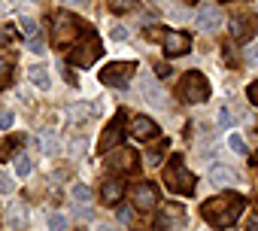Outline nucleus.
Instances as JSON below:
<instances>
[{
    "label": "nucleus",
    "mask_w": 258,
    "mask_h": 231,
    "mask_svg": "<svg viewBox=\"0 0 258 231\" xmlns=\"http://www.w3.org/2000/svg\"><path fill=\"white\" fill-rule=\"evenodd\" d=\"M243 207H246V204H243V198H240L237 192H222V195L204 201L201 213H204V219H207L213 228H228V225H234V222L240 219Z\"/></svg>",
    "instance_id": "obj_1"
},
{
    "label": "nucleus",
    "mask_w": 258,
    "mask_h": 231,
    "mask_svg": "<svg viewBox=\"0 0 258 231\" xmlns=\"http://www.w3.org/2000/svg\"><path fill=\"white\" fill-rule=\"evenodd\" d=\"M164 183H167L170 192H176V195H195V174L182 164L179 155L170 158V167L164 170Z\"/></svg>",
    "instance_id": "obj_2"
},
{
    "label": "nucleus",
    "mask_w": 258,
    "mask_h": 231,
    "mask_svg": "<svg viewBox=\"0 0 258 231\" xmlns=\"http://www.w3.org/2000/svg\"><path fill=\"white\" fill-rule=\"evenodd\" d=\"M179 97L188 100V103H204V100L210 97V82H207V76L198 73V70L185 73L182 82H179Z\"/></svg>",
    "instance_id": "obj_3"
},
{
    "label": "nucleus",
    "mask_w": 258,
    "mask_h": 231,
    "mask_svg": "<svg viewBox=\"0 0 258 231\" xmlns=\"http://www.w3.org/2000/svg\"><path fill=\"white\" fill-rule=\"evenodd\" d=\"M79 34H82V25H79L73 16H58L55 25H52V40H55V46H70Z\"/></svg>",
    "instance_id": "obj_4"
},
{
    "label": "nucleus",
    "mask_w": 258,
    "mask_h": 231,
    "mask_svg": "<svg viewBox=\"0 0 258 231\" xmlns=\"http://www.w3.org/2000/svg\"><path fill=\"white\" fill-rule=\"evenodd\" d=\"M100 52H103V46H100V40H85L82 46H76L73 52H70V64L73 67H91L97 58H100Z\"/></svg>",
    "instance_id": "obj_5"
},
{
    "label": "nucleus",
    "mask_w": 258,
    "mask_h": 231,
    "mask_svg": "<svg viewBox=\"0 0 258 231\" xmlns=\"http://www.w3.org/2000/svg\"><path fill=\"white\" fill-rule=\"evenodd\" d=\"M131 76H134V64L131 61H115V64H109V67L100 70V82L103 85H121Z\"/></svg>",
    "instance_id": "obj_6"
},
{
    "label": "nucleus",
    "mask_w": 258,
    "mask_h": 231,
    "mask_svg": "<svg viewBox=\"0 0 258 231\" xmlns=\"http://www.w3.org/2000/svg\"><path fill=\"white\" fill-rule=\"evenodd\" d=\"M121 134H124V112H118L115 119H112V122L103 128V134H100V143H97V152H109L112 146H118Z\"/></svg>",
    "instance_id": "obj_7"
},
{
    "label": "nucleus",
    "mask_w": 258,
    "mask_h": 231,
    "mask_svg": "<svg viewBox=\"0 0 258 231\" xmlns=\"http://www.w3.org/2000/svg\"><path fill=\"white\" fill-rule=\"evenodd\" d=\"M106 167L121 170V174H134L137 170V152L134 149H115V152L106 155Z\"/></svg>",
    "instance_id": "obj_8"
},
{
    "label": "nucleus",
    "mask_w": 258,
    "mask_h": 231,
    "mask_svg": "<svg viewBox=\"0 0 258 231\" xmlns=\"http://www.w3.org/2000/svg\"><path fill=\"white\" fill-rule=\"evenodd\" d=\"M255 31H258V16H237V19L231 22L234 40H249Z\"/></svg>",
    "instance_id": "obj_9"
},
{
    "label": "nucleus",
    "mask_w": 258,
    "mask_h": 231,
    "mask_svg": "<svg viewBox=\"0 0 258 231\" xmlns=\"http://www.w3.org/2000/svg\"><path fill=\"white\" fill-rule=\"evenodd\" d=\"M195 25H198L201 31L213 34V31L222 25V16H219V10H216V7H201V10H198V16H195Z\"/></svg>",
    "instance_id": "obj_10"
},
{
    "label": "nucleus",
    "mask_w": 258,
    "mask_h": 231,
    "mask_svg": "<svg viewBox=\"0 0 258 231\" xmlns=\"http://www.w3.org/2000/svg\"><path fill=\"white\" fill-rule=\"evenodd\" d=\"M164 49H167L170 58L185 55V52L191 49V46H188V34H182V31H170V34H164Z\"/></svg>",
    "instance_id": "obj_11"
},
{
    "label": "nucleus",
    "mask_w": 258,
    "mask_h": 231,
    "mask_svg": "<svg viewBox=\"0 0 258 231\" xmlns=\"http://www.w3.org/2000/svg\"><path fill=\"white\" fill-rule=\"evenodd\" d=\"M155 204H158V192H155L152 183H143V186L134 189V207L137 210H152Z\"/></svg>",
    "instance_id": "obj_12"
},
{
    "label": "nucleus",
    "mask_w": 258,
    "mask_h": 231,
    "mask_svg": "<svg viewBox=\"0 0 258 231\" xmlns=\"http://www.w3.org/2000/svg\"><path fill=\"white\" fill-rule=\"evenodd\" d=\"M131 131H134V137H137V140H149V137H155V134H158V125H155L152 119H146V116H134Z\"/></svg>",
    "instance_id": "obj_13"
},
{
    "label": "nucleus",
    "mask_w": 258,
    "mask_h": 231,
    "mask_svg": "<svg viewBox=\"0 0 258 231\" xmlns=\"http://www.w3.org/2000/svg\"><path fill=\"white\" fill-rule=\"evenodd\" d=\"M140 88H143V97H146L152 106H164V94H161V88L155 85V79H152V76H143Z\"/></svg>",
    "instance_id": "obj_14"
},
{
    "label": "nucleus",
    "mask_w": 258,
    "mask_h": 231,
    "mask_svg": "<svg viewBox=\"0 0 258 231\" xmlns=\"http://www.w3.org/2000/svg\"><path fill=\"white\" fill-rule=\"evenodd\" d=\"M121 192H124V186H121L118 180H106V183L100 186V201H103V204H118V201H121Z\"/></svg>",
    "instance_id": "obj_15"
},
{
    "label": "nucleus",
    "mask_w": 258,
    "mask_h": 231,
    "mask_svg": "<svg viewBox=\"0 0 258 231\" xmlns=\"http://www.w3.org/2000/svg\"><path fill=\"white\" fill-rule=\"evenodd\" d=\"M28 79H31L37 88H43V91H49V85H52V76H49V70H46L43 64H34V67H28Z\"/></svg>",
    "instance_id": "obj_16"
},
{
    "label": "nucleus",
    "mask_w": 258,
    "mask_h": 231,
    "mask_svg": "<svg viewBox=\"0 0 258 231\" xmlns=\"http://www.w3.org/2000/svg\"><path fill=\"white\" fill-rule=\"evenodd\" d=\"M210 180H213V186H231L234 183V174L228 170V167H213V174H210Z\"/></svg>",
    "instance_id": "obj_17"
},
{
    "label": "nucleus",
    "mask_w": 258,
    "mask_h": 231,
    "mask_svg": "<svg viewBox=\"0 0 258 231\" xmlns=\"http://www.w3.org/2000/svg\"><path fill=\"white\" fill-rule=\"evenodd\" d=\"M88 112H94L91 103H76V106L70 109V119H73V122H85V119H88Z\"/></svg>",
    "instance_id": "obj_18"
},
{
    "label": "nucleus",
    "mask_w": 258,
    "mask_h": 231,
    "mask_svg": "<svg viewBox=\"0 0 258 231\" xmlns=\"http://www.w3.org/2000/svg\"><path fill=\"white\" fill-rule=\"evenodd\" d=\"M40 149H43V155H55V152H58L55 134H40Z\"/></svg>",
    "instance_id": "obj_19"
},
{
    "label": "nucleus",
    "mask_w": 258,
    "mask_h": 231,
    "mask_svg": "<svg viewBox=\"0 0 258 231\" xmlns=\"http://www.w3.org/2000/svg\"><path fill=\"white\" fill-rule=\"evenodd\" d=\"M31 170H34L31 158H28V155H19V158H16V174H19V177L25 180V177H31Z\"/></svg>",
    "instance_id": "obj_20"
},
{
    "label": "nucleus",
    "mask_w": 258,
    "mask_h": 231,
    "mask_svg": "<svg viewBox=\"0 0 258 231\" xmlns=\"http://www.w3.org/2000/svg\"><path fill=\"white\" fill-rule=\"evenodd\" d=\"M228 146H231V152H237V155H246V140H243L240 134H231V137H228Z\"/></svg>",
    "instance_id": "obj_21"
},
{
    "label": "nucleus",
    "mask_w": 258,
    "mask_h": 231,
    "mask_svg": "<svg viewBox=\"0 0 258 231\" xmlns=\"http://www.w3.org/2000/svg\"><path fill=\"white\" fill-rule=\"evenodd\" d=\"M22 140H25V137H7V143L0 146V158H10V155H13V149H16Z\"/></svg>",
    "instance_id": "obj_22"
},
{
    "label": "nucleus",
    "mask_w": 258,
    "mask_h": 231,
    "mask_svg": "<svg viewBox=\"0 0 258 231\" xmlns=\"http://www.w3.org/2000/svg\"><path fill=\"white\" fill-rule=\"evenodd\" d=\"M49 228H52V231H64V228H67V216H64V213H52V216H49Z\"/></svg>",
    "instance_id": "obj_23"
},
{
    "label": "nucleus",
    "mask_w": 258,
    "mask_h": 231,
    "mask_svg": "<svg viewBox=\"0 0 258 231\" xmlns=\"http://www.w3.org/2000/svg\"><path fill=\"white\" fill-rule=\"evenodd\" d=\"M115 13H127V10H134L137 7V0H112V4H109Z\"/></svg>",
    "instance_id": "obj_24"
},
{
    "label": "nucleus",
    "mask_w": 258,
    "mask_h": 231,
    "mask_svg": "<svg viewBox=\"0 0 258 231\" xmlns=\"http://www.w3.org/2000/svg\"><path fill=\"white\" fill-rule=\"evenodd\" d=\"M216 122H219V125H231V122H234V116H231V109H228V106H219Z\"/></svg>",
    "instance_id": "obj_25"
},
{
    "label": "nucleus",
    "mask_w": 258,
    "mask_h": 231,
    "mask_svg": "<svg viewBox=\"0 0 258 231\" xmlns=\"http://www.w3.org/2000/svg\"><path fill=\"white\" fill-rule=\"evenodd\" d=\"M19 28H22V34L37 37V25H34V19H22V22H19Z\"/></svg>",
    "instance_id": "obj_26"
},
{
    "label": "nucleus",
    "mask_w": 258,
    "mask_h": 231,
    "mask_svg": "<svg viewBox=\"0 0 258 231\" xmlns=\"http://www.w3.org/2000/svg\"><path fill=\"white\" fill-rule=\"evenodd\" d=\"M73 198H76V201H82V204H85V201H91L88 186H73Z\"/></svg>",
    "instance_id": "obj_27"
},
{
    "label": "nucleus",
    "mask_w": 258,
    "mask_h": 231,
    "mask_svg": "<svg viewBox=\"0 0 258 231\" xmlns=\"http://www.w3.org/2000/svg\"><path fill=\"white\" fill-rule=\"evenodd\" d=\"M28 49H31V52H37V55H43V52H46V46H43V40H40V37H28Z\"/></svg>",
    "instance_id": "obj_28"
},
{
    "label": "nucleus",
    "mask_w": 258,
    "mask_h": 231,
    "mask_svg": "<svg viewBox=\"0 0 258 231\" xmlns=\"http://www.w3.org/2000/svg\"><path fill=\"white\" fill-rule=\"evenodd\" d=\"M161 158H164V146H158V149H152L149 155H146V161L155 167V164H161Z\"/></svg>",
    "instance_id": "obj_29"
},
{
    "label": "nucleus",
    "mask_w": 258,
    "mask_h": 231,
    "mask_svg": "<svg viewBox=\"0 0 258 231\" xmlns=\"http://www.w3.org/2000/svg\"><path fill=\"white\" fill-rule=\"evenodd\" d=\"M13 122H16V116H13V112H0V131L13 128Z\"/></svg>",
    "instance_id": "obj_30"
},
{
    "label": "nucleus",
    "mask_w": 258,
    "mask_h": 231,
    "mask_svg": "<svg viewBox=\"0 0 258 231\" xmlns=\"http://www.w3.org/2000/svg\"><path fill=\"white\" fill-rule=\"evenodd\" d=\"M0 192H4V195H7V192H13V183H10V177H7L4 170H0Z\"/></svg>",
    "instance_id": "obj_31"
},
{
    "label": "nucleus",
    "mask_w": 258,
    "mask_h": 231,
    "mask_svg": "<svg viewBox=\"0 0 258 231\" xmlns=\"http://www.w3.org/2000/svg\"><path fill=\"white\" fill-rule=\"evenodd\" d=\"M112 40H127V28H112Z\"/></svg>",
    "instance_id": "obj_32"
},
{
    "label": "nucleus",
    "mask_w": 258,
    "mask_h": 231,
    "mask_svg": "<svg viewBox=\"0 0 258 231\" xmlns=\"http://www.w3.org/2000/svg\"><path fill=\"white\" fill-rule=\"evenodd\" d=\"M246 94H249V100H252V103H255V106H258V82H252V85H249V91H246Z\"/></svg>",
    "instance_id": "obj_33"
},
{
    "label": "nucleus",
    "mask_w": 258,
    "mask_h": 231,
    "mask_svg": "<svg viewBox=\"0 0 258 231\" xmlns=\"http://www.w3.org/2000/svg\"><path fill=\"white\" fill-rule=\"evenodd\" d=\"M73 213H76L79 219H91V207H76Z\"/></svg>",
    "instance_id": "obj_34"
},
{
    "label": "nucleus",
    "mask_w": 258,
    "mask_h": 231,
    "mask_svg": "<svg viewBox=\"0 0 258 231\" xmlns=\"http://www.w3.org/2000/svg\"><path fill=\"white\" fill-rule=\"evenodd\" d=\"M246 231H258V216H249L246 219Z\"/></svg>",
    "instance_id": "obj_35"
},
{
    "label": "nucleus",
    "mask_w": 258,
    "mask_h": 231,
    "mask_svg": "<svg viewBox=\"0 0 258 231\" xmlns=\"http://www.w3.org/2000/svg\"><path fill=\"white\" fill-rule=\"evenodd\" d=\"M118 219L127 225V222H131V210H127V207H121V210H118Z\"/></svg>",
    "instance_id": "obj_36"
},
{
    "label": "nucleus",
    "mask_w": 258,
    "mask_h": 231,
    "mask_svg": "<svg viewBox=\"0 0 258 231\" xmlns=\"http://www.w3.org/2000/svg\"><path fill=\"white\" fill-rule=\"evenodd\" d=\"M246 61H249V64H252V61H258V46H252V49L246 52Z\"/></svg>",
    "instance_id": "obj_37"
},
{
    "label": "nucleus",
    "mask_w": 258,
    "mask_h": 231,
    "mask_svg": "<svg viewBox=\"0 0 258 231\" xmlns=\"http://www.w3.org/2000/svg\"><path fill=\"white\" fill-rule=\"evenodd\" d=\"M97 231H115V228H112V225H103V222H100V225H97Z\"/></svg>",
    "instance_id": "obj_38"
},
{
    "label": "nucleus",
    "mask_w": 258,
    "mask_h": 231,
    "mask_svg": "<svg viewBox=\"0 0 258 231\" xmlns=\"http://www.w3.org/2000/svg\"><path fill=\"white\" fill-rule=\"evenodd\" d=\"M67 4H82V0H67Z\"/></svg>",
    "instance_id": "obj_39"
},
{
    "label": "nucleus",
    "mask_w": 258,
    "mask_h": 231,
    "mask_svg": "<svg viewBox=\"0 0 258 231\" xmlns=\"http://www.w3.org/2000/svg\"><path fill=\"white\" fill-rule=\"evenodd\" d=\"M76 231H85V228H76Z\"/></svg>",
    "instance_id": "obj_40"
}]
</instances>
